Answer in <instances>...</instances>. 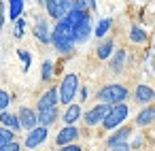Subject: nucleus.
<instances>
[{"instance_id": "a211bd4d", "label": "nucleus", "mask_w": 155, "mask_h": 151, "mask_svg": "<svg viewBox=\"0 0 155 151\" xmlns=\"http://www.w3.org/2000/svg\"><path fill=\"white\" fill-rule=\"evenodd\" d=\"M58 117H60V109H58V106L47 109V111H38V113H36L38 126H43V128H51V126L58 121Z\"/></svg>"}, {"instance_id": "a878e982", "label": "nucleus", "mask_w": 155, "mask_h": 151, "mask_svg": "<svg viewBox=\"0 0 155 151\" xmlns=\"http://www.w3.org/2000/svg\"><path fill=\"white\" fill-rule=\"evenodd\" d=\"M9 106H11V94L0 87V111H9Z\"/></svg>"}, {"instance_id": "72a5a7b5", "label": "nucleus", "mask_w": 155, "mask_h": 151, "mask_svg": "<svg viewBox=\"0 0 155 151\" xmlns=\"http://www.w3.org/2000/svg\"><path fill=\"white\" fill-rule=\"evenodd\" d=\"M72 5H74V0H62V9H64L66 13L72 9Z\"/></svg>"}, {"instance_id": "f03ea898", "label": "nucleus", "mask_w": 155, "mask_h": 151, "mask_svg": "<svg viewBox=\"0 0 155 151\" xmlns=\"http://www.w3.org/2000/svg\"><path fill=\"white\" fill-rule=\"evenodd\" d=\"M96 98H98L100 104H108V106H113V104H121V102H125V100L130 98V89H127L123 83H108V85H102V87L98 89Z\"/></svg>"}, {"instance_id": "20e7f679", "label": "nucleus", "mask_w": 155, "mask_h": 151, "mask_svg": "<svg viewBox=\"0 0 155 151\" xmlns=\"http://www.w3.org/2000/svg\"><path fill=\"white\" fill-rule=\"evenodd\" d=\"M127 115H130V106H127L125 102L113 104L110 111H108V115H106L104 121H102V128H104V130H117V128L127 119Z\"/></svg>"}, {"instance_id": "2f4dec72", "label": "nucleus", "mask_w": 155, "mask_h": 151, "mask_svg": "<svg viewBox=\"0 0 155 151\" xmlns=\"http://www.w3.org/2000/svg\"><path fill=\"white\" fill-rule=\"evenodd\" d=\"M110 151H132V147H130V143H121V145L113 147Z\"/></svg>"}, {"instance_id": "b1692460", "label": "nucleus", "mask_w": 155, "mask_h": 151, "mask_svg": "<svg viewBox=\"0 0 155 151\" xmlns=\"http://www.w3.org/2000/svg\"><path fill=\"white\" fill-rule=\"evenodd\" d=\"M130 41H132L134 45H142V43H147V32H144L140 26H132V30H130Z\"/></svg>"}, {"instance_id": "ddd939ff", "label": "nucleus", "mask_w": 155, "mask_h": 151, "mask_svg": "<svg viewBox=\"0 0 155 151\" xmlns=\"http://www.w3.org/2000/svg\"><path fill=\"white\" fill-rule=\"evenodd\" d=\"M125 64H127V51L125 49H117V51H113V55H110V72L113 75H123V70H125Z\"/></svg>"}, {"instance_id": "f3484780", "label": "nucleus", "mask_w": 155, "mask_h": 151, "mask_svg": "<svg viewBox=\"0 0 155 151\" xmlns=\"http://www.w3.org/2000/svg\"><path fill=\"white\" fill-rule=\"evenodd\" d=\"M81 117H83V111H81V104H77V102L68 104L66 111L62 113V121H64L66 126H74Z\"/></svg>"}, {"instance_id": "393cba45", "label": "nucleus", "mask_w": 155, "mask_h": 151, "mask_svg": "<svg viewBox=\"0 0 155 151\" xmlns=\"http://www.w3.org/2000/svg\"><path fill=\"white\" fill-rule=\"evenodd\" d=\"M15 132L13 130H9V128H5V126H0V145H5V143H11V140H15Z\"/></svg>"}, {"instance_id": "e433bc0d", "label": "nucleus", "mask_w": 155, "mask_h": 151, "mask_svg": "<svg viewBox=\"0 0 155 151\" xmlns=\"http://www.w3.org/2000/svg\"><path fill=\"white\" fill-rule=\"evenodd\" d=\"M36 2H38V5H41V7H43V5H45V0H36Z\"/></svg>"}, {"instance_id": "2eb2a0df", "label": "nucleus", "mask_w": 155, "mask_h": 151, "mask_svg": "<svg viewBox=\"0 0 155 151\" xmlns=\"http://www.w3.org/2000/svg\"><path fill=\"white\" fill-rule=\"evenodd\" d=\"M136 128H147L151 123H155V106H142L134 119Z\"/></svg>"}, {"instance_id": "c85d7f7f", "label": "nucleus", "mask_w": 155, "mask_h": 151, "mask_svg": "<svg viewBox=\"0 0 155 151\" xmlns=\"http://www.w3.org/2000/svg\"><path fill=\"white\" fill-rule=\"evenodd\" d=\"M0 151H21V145H19L17 140H11V143L0 145Z\"/></svg>"}, {"instance_id": "39448f33", "label": "nucleus", "mask_w": 155, "mask_h": 151, "mask_svg": "<svg viewBox=\"0 0 155 151\" xmlns=\"http://www.w3.org/2000/svg\"><path fill=\"white\" fill-rule=\"evenodd\" d=\"M108 111H110V106L108 104H96V106H91L85 115H83V121H85V126L87 128H96V126H102V121H104V117L108 115Z\"/></svg>"}, {"instance_id": "c9c22d12", "label": "nucleus", "mask_w": 155, "mask_h": 151, "mask_svg": "<svg viewBox=\"0 0 155 151\" xmlns=\"http://www.w3.org/2000/svg\"><path fill=\"white\" fill-rule=\"evenodd\" d=\"M85 2V7H87V11L91 13V11H96V0H83Z\"/></svg>"}, {"instance_id": "f8f14e48", "label": "nucleus", "mask_w": 155, "mask_h": 151, "mask_svg": "<svg viewBox=\"0 0 155 151\" xmlns=\"http://www.w3.org/2000/svg\"><path fill=\"white\" fill-rule=\"evenodd\" d=\"M91 36V15H87L83 22H79L74 28H72V39H74V45L77 43H87Z\"/></svg>"}, {"instance_id": "7c9ffc66", "label": "nucleus", "mask_w": 155, "mask_h": 151, "mask_svg": "<svg viewBox=\"0 0 155 151\" xmlns=\"http://www.w3.org/2000/svg\"><path fill=\"white\" fill-rule=\"evenodd\" d=\"M60 151H83V147L79 143H72V145H66V147H60Z\"/></svg>"}, {"instance_id": "5701e85b", "label": "nucleus", "mask_w": 155, "mask_h": 151, "mask_svg": "<svg viewBox=\"0 0 155 151\" xmlns=\"http://www.w3.org/2000/svg\"><path fill=\"white\" fill-rule=\"evenodd\" d=\"M53 70H55L53 62H51V60H45L43 66H41V81H43V83H49V81L53 79V75H55Z\"/></svg>"}, {"instance_id": "0eeeda50", "label": "nucleus", "mask_w": 155, "mask_h": 151, "mask_svg": "<svg viewBox=\"0 0 155 151\" xmlns=\"http://www.w3.org/2000/svg\"><path fill=\"white\" fill-rule=\"evenodd\" d=\"M81 136V130L77 126H64L58 134H55V145L58 147H66V145H72L77 143Z\"/></svg>"}, {"instance_id": "423d86ee", "label": "nucleus", "mask_w": 155, "mask_h": 151, "mask_svg": "<svg viewBox=\"0 0 155 151\" xmlns=\"http://www.w3.org/2000/svg\"><path fill=\"white\" fill-rule=\"evenodd\" d=\"M32 34H34V39H36L41 45H51V30H49L47 17H43V15L36 17L34 28H32Z\"/></svg>"}, {"instance_id": "f257e3e1", "label": "nucleus", "mask_w": 155, "mask_h": 151, "mask_svg": "<svg viewBox=\"0 0 155 151\" xmlns=\"http://www.w3.org/2000/svg\"><path fill=\"white\" fill-rule=\"evenodd\" d=\"M51 45H53V47H55V51H58V53H62V55H68V53H72V51H74L72 28H70L64 19H60V22L55 24V28L51 30Z\"/></svg>"}, {"instance_id": "4be33fe9", "label": "nucleus", "mask_w": 155, "mask_h": 151, "mask_svg": "<svg viewBox=\"0 0 155 151\" xmlns=\"http://www.w3.org/2000/svg\"><path fill=\"white\" fill-rule=\"evenodd\" d=\"M24 7H26V0H11L9 2V19L11 22L19 19L24 13Z\"/></svg>"}, {"instance_id": "c756f323", "label": "nucleus", "mask_w": 155, "mask_h": 151, "mask_svg": "<svg viewBox=\"0 0 155 151\" xmlns=\"http://www.w3.org/2000/svg\"><path fill=\"white\" fill-rule=\"evenodd\" d=\"M142 143H144V138H142V136H136V138H134V140L130 143V147H132L134 151H140V147H142Z\"/></svg>"}, {"instance_id": "1a4fd4ad", "label": "nucleus", "mask_w": 155, "mask_h": 151, "mask_svg": "<svg viewBox=\"0 0 155 151\" xmlns=\"http://www.w3.org/2000/svg\"><path fill=\"white\" fill-rule=\"evenodd\" d=\"M58 104H60V98H58V87L53 85V87L45 89V92H43V96L36 100V113H38V111L53 109V106H58Z\"/></svg>"}, {"instance_id": "f704fd0d", "label": "nucleus", "mask_w": 155, "mask_h": 151, "mask_svg": "<svg viewBox=\"0 0 155 151\" xmlns=\"http://www.w3.org/2000/svg\"><path fill=\"white\" fill-rule=\"evenodd\" d=\"M2 26H5V5L0 0V30H2Z\"/></svg>"}, {"instance_id": "dca6fc26", "label": "nucleus", "mask_w": 155, "mask_h": 151, "mask_svg": "<svg viewBox=\"0 0 155 151\" xmlns=\"http://www.w3.org/2000/svg\"><path fill=\"white\" fill-rule=\"evenodd\" d=\"M113 51H115V41L106 36V39H102V41L98 43V49H96V58H98L100 62H106V60H110Z\"/></svg>"}, {"instance_id": "7ed1b4c3", "label": "nucleus", "mask_w": 155, "mask_h": 151, "mask_svg": "<svg viewBox=\"0 0 155 151\" xmlns=\"http://www.w3.org/2000/svg\"><path fill=\"white\" fill-rule=\"evenodd\" d=\"M79 87H81V81H79V75L77 72H66L62 83L58 85V98H60V104L68 106L72 104V100L77 98L79 94Z\"/></svg>"}, {"instance_id": "bb28decb", "label": "nucleus", "mask_w": 155, "mask_h": 151, "mask_svg": "<svg viewBox=\"0 0 155 151\" xmlns=\"http://www.w3.org/2000/svg\"><path fill=\"white\" fill-rule=\"evenodd\" d=\"M24 30H26V19L24 17H19V19H15V28H13V36L19 41L21 36H24Z\"/></svg>"}, {"instance_id": "6e6552de", "label": "nucleus", "mask_w": 155, "mask_h": 151, "mask_svg": "<svg viewBox=\"0 0 155 151\" xmlns=\"http://www.w3.org/2000/svg\"><path fill=\"white\" fill-rule=\"evenodd\" d=\"M47 136H49V128L36 126L34 130H30V132H28L24 147H26V149H36V147H41V145L47 140Z\"/></svg>"}, {"instance_id": "473e14b6", "label": "nucleus", "mask_w": 155, "mask_h": 151, "mask_svg": "<svg viewBox=\"0 0 155 151\" xmlns=\"http://www.w3.org/2000/svg\"><path fill=\"white\" fill-rule=\"evenodd\" d=\"M79 94H81V100H87V98H89V87H87V85L79 87Z\"/></svg>"}, {"instance_id": "6ab92c4d", "label": "nucleus", "mask_w": 155, "mask_h": 151, "mask_svg": "<svg viewBox=\"0 0 155 151\" xmlns=\"http://www.w3.org/2000/svg\"><path fill=\"white\" fill-rule=\"evenodd\" d=\"M45 11H47V15L51 17V19H55V22H60L64 15H66V11L62 9V0H45Z\"/></svg>"}, {"instance_id": "aec40b11", "label": "nucleus", "mask_w": 155, "mask_h": 151, "mask_svg": "<svg viewBox=\"0 0 155 151\" xmlns=\"http://www.w3.org/2000/svg\"><path fill=\"white\" fill-rule=\"evenodd\" d=\"M0 123H2L5 128H9V130H13L15 134L21 130V126H19V119H17V115H13V113H9V111H0Z\"/></svg>"}, {"instance_id": "9b49d317", "label": "nucleus", "mask_w": 155, "mask_h": 151, "mask_svg": "<svg viewBox=\"0 0 155 151\" xmlns=\"http://www.w3.org/2000/svg\"><path fill=\"white\" fill-rule=\"evenodd\" d=\"M132 98H134V102H138V104H142V106H149V104L155 100V89H153L151 85H147V83H140V85L134 87Z\"/></svg>"}, {"instance_id": "4468645a", "label": "nucleus", "mask_w": 155, "mask_h": 151, "mask_svg": "<svg viewBox=\"0 0 155 151\" xmlns=\"http://www.w3.org/2000/svg\"><path fill=\"white\" fill-rule=\"evenodd\" d=\"M130 136H132V128H127V126H119V128L106 138V147L113 149V147H117V145H121V143H127Z\"/></svg>"}, {"instance_id": "cd10ccee", "label": "nucleus", "mask_w": 155, "mask_h": 151, "mask_svg": "<svg viewBox=\"0 0 155 151\" xmlns=\"http://www.w3.org/2000/svg\"><path fill=\"white\" fill-rule=\"evenodd\" d=\"M17 55H19V60L24 62V72H28V70H30V64H32V55H30V51L19 49V51H17Z\"/></svg>"}, {"instance_id": "412c9836", "label": "nucleus", "mask_w": 155, "mask_h": 151, "mask_svg": "<svg viewBox=\"0 0 155 151\" xmlns=\"http://www.w3.org/2000/svg\"><path fill=\"white\" fill-rule=\"evenodd\" d=\"M110 28H113V19H110V17H102V19L98 22L96 30H94V36H96V39H106V34L110 32Z\"/></svg>"}, {"instance_id": "9d476101", "label": "nucleus", "mask_w": 155, "mask_h": 151, "mask_svg": "<svg viewBox=\"0 0 155 151\" xmlns=\"http://www.w3.org/2000/svg\"><path fill=\"white\" fill-rule=\"evenodd\" d=\"M17 119H19V126H21V130H34L36 126H38V119H36V111L34 109H30V106H19V111H17Z\"/></svg>"}]
</instances>
